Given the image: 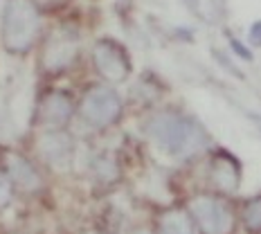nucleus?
Instances as JSON below:
<instances>
[{
    "label": "nucleus",
    "instance_id": "obj_1",
    "mask_svg": "<svg viewBox=\"0 0 261 234\" xmlns=\"http://www.w3.org/2000/svg\"><path fill=\"white\" fill-rule=\"evenodd\" d=\"M39 34V7L34 0H7L3 14V45L12 54H25Z\"/></svg>",
    "mask_w": 261,
    "mask_h": 234
},
{
    "label": "nucleus",
    "instance_id": "obj_2",
    "mask_svg": "<svg viewBox=\"0 0 261 234\" xmlns=\"http://www.w3.org/2000/svg\"><path fill=\"white\" fill-rule=\"evenodd\" d=\"M149 133L162 151L171 155H187L203 144V133L192 119L180 115H158L151 119Z\"/></svg>",
    "mask_w": 261,
    "mask_h": 234
},
{
    "label": "nucleus",
    "instance_id": "obj_3",
    "mask_svg": "<svg viewBox=\"0 0 261 234\" xmlns=\"http://www.w3.org/2000/svg\"><path fill=\"white\" fill-rule=\"evenodd\" d=\"M189 210L200 234H232L237 227L234 210L216 196H196Z\"/></svg>",
    "mask_w": 261,
    "mask_h": 234
},
{
    "label": "nucleus",
    "instance_id": "obj_4",
    "mask_svg": "<svg viewBox=\"0 0 261 234\" xmlns=\"http://www.w3.org/2000/svg\"><path fill=\"white\" fill-rule=\"evenodd\" d=\"M81 115L92 126H108L117 122L122 115V101L117 92H113L106 86H95L81 99Z\"/></svg>",
    "mask_w": 261,
    "mask_h": 234
},
{
    "label": "nucleus",
    "instance_id": "obj_5",
    "mask_svg": "<svg viewBox=\"0 0 261 234\" xmlns=\"http://www.w3.org/2000/svg\"><path fill=\"white\" fill-rule=\"evenodd\" d=\"M77 52H79L77 32L70 30V27H61V30H54L52 36L45 41L41 63L47 72H63L77 59Z\"/></svg>",
    "mask_w": 261,
    "mask_h": 234
},
{
    "label": "nucleus",
    "instance_id": "obj_6",
    "mask_svg": "<svg viewBox=\"0 0 261 234\" xmlns=\"http://www.w3.org/2000/svg\"><path fill=\"white\" fill-rule=\"evenodd\" d=\"M92 61H95L97 72L108 81H126L130 74V61L126 50L111 39H101L95 43Z\"/></svg>",
    "mask_w": 261,
    "mask_h": 234
},
{
    "label": "nucleus",
    "instance_id": "obj_7",
    "mask_svg": "<svg viewBox=\"0 0 261 234\" xmlns=\"http://www.w3.org/2000/svg\"><path fill=\"white\" fill-rule=\"evenodd\" d=\"M72 117V101L70 97L61 90L47 92L39 104V119L41 124L52 128H59L63 124H68V119Z\"/></svg>",
    "mask_w": 261,
    "mask_h": 234
},
{
    "label": "nucleus",
    "instance_id": "obj_8",
    "mask_svg": "<svg viewBox=\"0 0 261 234\" xmlns=\"http://www.w3.org/2000/svg\"><path fill=\"white\" fill-rule=\"evenodd\" d=\"M212 180L221 192H237L241 185V165L227 151H219L212 160Z\"/></svg>",
    "mask_w": 261,
    "mask_h": 234
},
{
    "label": "nucleus",
    "instance_id": "obj_9",
    "mask_svg": "<svg viewBox=\"0 0 261 234\" xmlns=\"http://www.w3.org/2000/svg\"><path fill=\"white\" fill-rule=\"evenodd\" d=\"M45 160L54 167H65L72 158V142L68 135L63 133H47L45 138L39 142Z\"/></svg>",
    "mask_w": 261,
    "mask_h": 234
},
{
    "label": "nucleus",
    "instance_id": "obj_10",
    "mask_svg": "<svg viewBox=\"0 0 261 234\" xmlns=\"http://www.w3.org/2000/svg\"><path fill=\"white\" fill-rule=\"evenodd\" d=\"M7 171L12 173L14 183L18 185V187L27 189V192L39 189L41 178H39V173H36V169L32 167V162L27 160V158L18 155V153H9L7 155Z\"/></svg>",
    "mask_w": 261,
    "mask_h": 234
},
{
    "label": "nucleus",
    "instance_id": "obj_11",
    "mask_svg": "<svg viewBox=\"0 0 261 234\" xmlns=\"http://www.w3.org/2000/svg\"><path fill=\"white\" fill-rule=\"evenodd\" d=\"M158 234H194L192 219L185 210H167L158 221Z\"/></svg>",
    "mask_w": 261,
    "mask_h": 234
},
{
    "label": "nucleus",
    "instance_id": "obj_12",
    "mask_svg": "<svg viewBox=\"0 0 261 234\" xmlns=\"http://www.w3.org/2000/svg\"><path fill=\"white\" fill-rule=\"evenodd\" d=\"M243 225L250 232H261V196H254L243 207Z\"/></svg>",
    "mask_w": 261,
    "mask_h": 234
},
{
    "label": "nucleus",
    "instance_id": "obj_13",
    "mask_svg": "<svg viewBox=\"0 0 261 234\" xmlns=\"http://www.w3.org/2000/svg\"><path fill=\"white\" fill-rule=\"evenodd\" d=\"M9 198H12V185L0 173V207H5L9 203Z\"/></svg>",
    "mask_w": 261,
    "mask_h": 234
},
{
    "label": "nucleus",
    "instance_id": "obj_14",
    "mask_svg": "<svg viewBox=\"0 0 261 234\" xmlns=\"http://www.w3.org/2000/svg\"><path fill=\"white\" fill-rule=\"evenodd\" d=\"M68 3H70V0H34L36 7L45 9V12H54V9H61V7H65Z\"/></svg>",
    "mask_w": 261,
    "mask_h": 234
},
{
    "label": "nucleus",
    "instance_id": "obj_15",
    "mask_svg": "<svg viewBox=\"0 0 261 234\" xmlns=\"http://www.w3.org/2000/svg\"><path fill=\"white\" fill-rule=\"evenodd\" d=\"M230 45H232V50H234V52L239 54V57L243 59V61H250V59H252V54H250V52H248L246 47H243V45H241V43H239L237 39H232V41H230Z\"/></svg>",
    "mask_w": 261,
    "mask_h": 234
},
{
    "label": "nucleus",
    "instance_id": "obj_16",
    "mask_svg": "<svg viewBox=\"0 0 261 234\" xmlns=\"http://www.w3.org/2000/svg\"><path fill=\"white\" fill-rule=\"evenodd\" d=\"M250 43H252V45H261V20L254 23L252 30H250Z\"/></svg>",
    "mask_w": 261,
    "mask_h": 234
},
{
    "label": "nucleus",
    "instance_id": "obj_17",
    "mask_svg": "<svg viewBox=\"0 0 261 234\" xmlns=\"http://www.w3.org/2000/svg\"><path fill=\"white\" fill-rule=\"evenodd\" d=\"M130 234H149V232H144V230H138V232H130Z\"/></svg>",
    "mask_w": 261,
    "mask_h": 234
}]
</instances>
